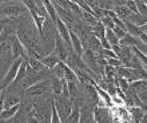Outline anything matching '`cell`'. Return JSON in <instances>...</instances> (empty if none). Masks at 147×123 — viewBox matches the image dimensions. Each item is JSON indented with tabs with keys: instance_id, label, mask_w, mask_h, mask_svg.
Segmentation results:
<instances>
[{
	"instance_id": "cell-14",
	"label": "cell",
	"mask_w": 147,
	"mask_h": 123,
	"mask_svg": "<svg viewBox=\"0 0 147 123\" xmlns=\"http://www.w3.org/2000/svg\"><path fill=\"white\" fill-rule=\"evenodd\" d=\"M39 60L42 62L43 64L46 66L47 68H52L54 66H56L58 64V62H59V58H58V55L55 54L54 51L51 52V54H48V55H43L42 58L39 59Z\"/></svg>"
},
{
	"instance_id": "cell-10",
	"label": "cell",
	"mask_w": 147,
	"mask_h": 123,
	"mask_svg": "<svg viewBox=\"0 0 147 123\" xmlns=\"http://www.w3.org/2000/svg\"><path fill=\"white\" fill-rule=\"evenodd\" d=\"M88 100H86L84 103L80 106V116H79V123H86V122H94L92 118V110L94 107H90ZM95 104V103H94Z\"/></svg>"
},
{
	"instance_id": "cell-3",
	"label": "cell",
	"mask_w": 147,
	"mask_h": 123,
	"mask_svg": "<svg viewBox=\"0 0 147 123\" xmlns=\"http://www.w3.org/2000/svg\"><path fill=\"white\" fill-rule=\"evenodd\" d=\"M52 102H54L55 107H56L60 123L66 122L68 115H70V112H71V108H72V102H71V99L67 98V96H63L62 94H54Z\"/></svg>"
},
{
	"instance_id": "cell-35",
	"label": "cell",
	"mask_w": 147,
	"mask_h": 123,
	"mask_svg": "<svg viewBox=\"0 0 147 123\" xmlns=\"http://www.w3.org/2000/svg\"><path fill=\"white\" fill-rule=\"evenodd\" d=\"M3 1H11V0H3Z\"/></svg>"
},
{
	"instance_id": "cell-9",
	"label": "cell",
	"mask_w": 147,
	"mask_h": 123,
	"mask_svg": "<svg viewBox=\"0 0 147 123\" xmlns=\"http://www.w3.org/2000/svg\"><path fill=\"white\" fill-rule=\"evenodd\" d=\"M48 91H51L50 84L47 83V79L44 78L43 80L38 82V83H35V84L30 86L28 89H26V95H28V96H40V95L47 94Z\"/></svg>"
},
{
	"instance_id": "cell-30",
	"label": "cell",
	"mask_w": 147,
	"mask_h": 123,
	"mask_svg": "<svg viewBox=\"0 0 147 123\" xmlns=\"http://www.w3.org/2000/svg\"><path fill=\"white\" fill-rule=\"evenodd\" d=\"M50 122L51 123H60V119H59L58 111H56V107H55L54 102L51 100V116H50Z\"/></svg>"
},
{
	"instance_id": "cell-18",
	"label": "cell",
	"mask_w": 147,
	"mask_h": 123,
	"mask_svg": "<svg viewBox=\"0 0 147 123\" xmlns=\"http://www.w3.org/2000/svg\"><path fill=\"white\" fill-rule=\"evenodd\" d=\"M80 20L83 22V23H86L87 26H90V27H92V26H95V24L99 22L98 20V18L94 14H90V12L87 11H83L82 9V16H80Z\"/></svg>"
},
{
	"instance_id": "cell-32",
	"label": "cell",
	"mask_w": 147,
	"mask_h": 123,
	"mask_svg": "<svg viewBox=\"0 0 147 123\" xmlns=\"http://www.w3.org/2000/svg\"><path fill=\"white\" fill-rule=\"evenodd\" d=\"M112 31H114V34L116 35V36H118V38L119 39H122L124 36V34H126V31L123 30V28H120V27H118V26H115V24H114V27L111 28Z\"/></svg>"
},
{
	"instance_id": "cell-2",
	"label": "cell",
	"mask_w": 147,
	"mask_h": 123,
	"mask_svg": "<svg viewBox=\"0 0 147 123\" xmlns=\"http://www.w3.org/2000/svg\"><path fill=\"white\" fill-rule=\"evenodd\" d=\"M27 7L23 3L15 4L11 1H3L0 4V20L4 19H18L24 14H27Z\"/></svg>"
},
{
	"instance_id": "cell-8",
	"label": "cell",
	"mask_w": 147,
	"mask_h": 123,
	"mask_svg": "<svg viewBox=\"0 0 147 123\" xmlns=\"http://www.w3.org/2000/svg\"><path fill=\"white\" fill-rule=\"evenodd\" d=\"M54 43H55L54 52L58 55L59 60L64 62L66 60V58H67V55H68V51H70L71 48L67 46L66 43H64V40L59 36L58 32H55V35H54Z\"/></svg>"
},
{
	"instance_id": "cell-21",
	"label": "cell",
	"mask_w": 147,
	"mask_h": 123,
	"mask_svg": "<svg viewBox=\"0 0 147 123\" xmlns=\"http://www.w3.org/2000/svg\"><path fill=\"white\" fill-rule=\"evenodd\" d=\"M87 48H90L91 51H94V52H100L102 51V44H100V40L95 36V35H90L88 38V47Z\"/></svg>"
},
{
	"instance_id": "cell-23",
	"label": "cell",
	"mask_w": 147,
	"mask_h": 123,
	"mask_svg": "<svg viewBox=\"0 0 147 123\" xmlns=\"http://www.w3.org/2000/svg\"><path fill=\"white\" fill-rule=\"evenodd\" d=\"M130 87L134 89L136 92L147 91V82L146 79H136V80L130 82Z\"/></svg>"
},
{
	"instance_id": "cell-29",
	"label": "cell",
	"mask_w": 147,
	"mask_h": 123,
	"mask_svg": "<svg viewBox=\"0 0 147 123\" xmlns=\"http://www.w3.org/2000/svg\"><path fill=\"white\" fill-rule=\"evenodd\" d=\"M131 51H132V54L135 55L136 58L139 59V60L142 62L144 66L147 64V56H146V54H144V52H142L139 48H136V47H134V46H131Z\"/></svg>"
},
{
	"instance_id": "cell-36",
	"label": "cell",
	"mask_w": 147,
	"mask_h": 123,
	"mask_svg": "<svg viewBox=\"0 0 147 123\" xmlns=\"http://www.w3.org/2000/svg\"><path fill=\"white\" fill-rule=\"evenodd\" d=\"M1 3H3V0H0V4H1Z\"/></svg>"
},
{
	"instance_id": "cell-15",
	"label": "cell",
	"mask_w": 147,
	"mask_h": 123,
	"mask_svg": "<svg viewBox=\"0 0 147 123\" xmlns=\"http://www.w3.org/2000/svg\"><path fill=\"white\" fill-rule=\"evenodd\" d=\"M20 110V104H15L12 107L3 108V111L0 112V120H8L11 119L12 116H15Z\"/></svg>"
},
{
	"instance_id": "cell-22",
	"label": "cell",
	"mask_w": 147,
	"mask_h": 123,
	"mask_svg": "<svg viewBox=\"0 0 147 123\" xmlns=\"http://www.w3.org/2000/svg\"><path fill=\"white\" fill-rule=\"evenodd\" d=\"M79 116H80V107L72 103V108H71V112H70V115H68L66 122L79 123Z\"/></svg>"
},
{
	"instance_id": "cell-5",
	"label": "cell",
	"mask_w": 147,
	"mask_h": 123,
	"mask_svg": "<svg viewBox=\"0 0 147 123\" xmlns=\"http://www.w3.org/2000/svg\"><path fill=\"white\" fill-rule=\"evenodd\" d=\"M80 58H82V60L84 62V64L87 66L91 71H94L95 74H98V75H102V76H103V71H102L100 67L98 66L96 58H95V52H94V51H91L90 48H84Z\"/></svg>"
},
{
	"instance_id": "cell-31",
	"label": "cell",
	"mask_w": 147,
	"mask_h": 123,
	"mask_svg": "<svg viewBox=\"0 0 147 123\" xmlns=\"http://www.w3.org/2000/svg\"><path fill=\"white\" fill-rule=\"evenodd\" d=\"M106 64H110L112 67H119L122 66V63L118 58H106Z\"/></svg>"
},
{
	"instance_id": "cell-7",
	"label": "cell",
	"mask_w": 147,
	"mask_h": 123,
	"mask_svg": "<svg viewBox=\"0 0 147 123\" xmlns=\"http://www.w3.org/2000/svg\"><path fill=\"white\" fill-rule=\"evenodd\" d=\"M22 62H23V59L22 58H16L15 60H13V63L11 64V67L8 68L7 74L4 75L0 87H8L9 84L13 83V80H15V78H16V74H18V70H19L20 63H22Z\"/></svg>"
},
{
	"instance_id": "cell-34",
	"label": "cell",
	"mask_w": 147,
	"mask_h": 123,
	"mask_svg": "<svg viewBox=\"0 0 147 123\" xmlns=\"http://www.w3.org/2000/svg\"><path fill=\"white\" fill-rule=\"evenodd\" d=\"M83 1H84L86 4H88L90 7H92L94 4H95V0H83Z\"/></svg>"
},
{
	"instance_id": "cell-28",
	"label": "cell",
	"mask_w": 147,
	"mask_h": 123,
	"mask_svg": "<svg viewBox=\"0 0 147 123\" xmlns=\"http://www.w3.org/2000/svg\"><path fill=\"white\" fill-rule=\"evenodd\" d=\"M67 87H68V94H70V99L78 96L79 94V89H78L76 82H67Z\"/></svg>"
},
{
	"instance_id": "cell-33",
	"label": "cell",
	"mask_w": 147,
	"mask_h": 123,
	"mask_svg": "<svg viewBox=\"0 0 147 123\" xmlns=\"http://www.w3.org/2000/svg\"><path fill=\"white\" fill-rule=\"evenodd\" d=\"M124 5H126V7H127L131 12H138V8H136V4H135V1H134V0H127Z\"/></svg>"
},
{
	"instance_id": "cell-27",
	"label": "cell",
	"mask_w": 147,
	"mask_h": 123,
	"mask_svg": "<svg viewBox=\"0 0 147 123\" xmlns=\"http://www.w3.org/2000/svg\"><path fill=\"white\" fill-rule=\"evenodd\" d=\"M22 99H20L19 96H9L5 94V98H4V108L7 107H12V106H15V104H20Z\"/></svg>"
},
{
	"instance_id": "cell-13",
	"label": "cell",
	"mask_w": 147,
	"mask_h": 123,
	"mask_svg": "<svg viewBox=\"0 0 147 123\" xmlns=\"http://www.w3.org/2000/svg\"><path fill=\"white\" fill-rule=\"evenodd\" d=\"M127 110H128L130 116H131V120H134V122H136V123L142 122L143 116L146 115V108L138 107V106H131V107H127Z\"/></svg>"
},
{
	"instance_id": "cell-25",
	"label": "cell",
	"mask_w": 147,
	"mask_h": 123,
	"mask_svg": "<svg viewBox=\"0 0 147 123\" xmlns=\"http://www.w3.org/2000/svg\"><path fill=\"white\" fill-rule=\"evenodd\" d=\"M26 74H27V60L23 59V62L20 63V67L18 70V74H16V78H15V80H13V83H19L26 76Z\"/></svg>"
},
{
	"instance_id": "cell-16",
	"label": "cell",
	"mask_w": 147,
	"mask_h": 123,
	"mask_svg": "<svg viewBox=\"0 0 147 123\" xmlns=\"http://www.w3.org/2000/svg\"><path fill=\"white\" fill-rule=\"evenodd\" d=\"M124 30H126V32L130 35H132V36H139L142 32H146L144 30H142V27L140 26H135V24H132L131 22H128V20H124Z\"/></svg>"
},
{
	"instance_id": "cell-11",
	"label": "cell",
	"mask_w": 147,
	"mask_h": 123,
	"mask_svg": "<svg viewBox=\"0 0 147 123\" xmlns=\"http://www.w3.org/2000/svg\"><path fill=\"white\" fill-rule=\"evenodd\" d=\"M43 79H44V76H43V75H40V74H38V72H35V74H27V75H26V76L20 80V84H22V89L26 90V89H28L30 86L35 84V83L43 80Z\"/></svg>"
},
{
	"instance_id": "cell-6",
	"label": "cell",
	"mask_w": 147,
	"mask_h": 123,
	"mask_svg": "<svg viewBox=\"0 0 147 123\" xmlns=\"http://www.w3.org/2000/svg\"><path fill=\"white\" fill-rule=\"evenodd\" d=\"M92 118L94 122L96 123H102V122H111L112 116H111V111H110L109 106H99L95 104L92 110Z\"/></svg>"
},
{
	"instance_id": "cell-19",
	"label": "cell",
	"mask_w": 147,
	"mask_h": 123,
	"mask_svg": "<svg viewBox=\"0 0 147 123\" xmlns=\"http://www.w3.org/2000/svg\"><path fill=\"white\" fill-rule=\"evenodd\" d=\"M126 20L131 22V23L135 24V26H143V24H146V18L140 15L139 12H130Z\"/></svg>"
},
{
	"instance_id": "cell-20",
	"label": "cell",
	"mask_w": 147,
	"mask_h": 123,
	"mask_svg": "<svg viewBox=\"0 0 147 123\" xmlns=\"http://www.w3.org/2000/svg\"><path fill=\"white\" fill-rule=\"evenodd\" d=\"M112 11H114V14H115L119 19H122V20H126L127 19V16H128V14H130V9H128L126 5H114L112 7Z\"/></svg>"
},
{
	"instance_id": "cell-12",
	"label": "cell",
	"mask_w": 147,
	"mask_h": 123,
	"mask_svg": "<svg viewBox=\"0 0 147 123\" xmlns=\"http://www.w3.org/2000/svg\"><path fill=\"white\" fill-rule=\"evenodd\" d=\"M68 30H70V28H68ZM70 43H71V50H72L75 54L79 55V56H82V54H83V46H82L79 36H78L72 30H70Z\"/></svg>"
},
{
	"instance_id": "cell-26",
	"label": "cell",
	"mask_w": 147,
	"mask_h": 123,
	"mask_svg": "<svg viewBox=\"0 0 147 123\" xmlns=\"http://www.w3.org/2000/svg\"><path fill=\"white\" fill-rule=\"evenodd\" d=\"M105 38L107 39V42L114 46V44H119V38L114 34V31L111 28H106V32H105Z\"/></svg>"
},
{
	"instance_id": "cell-4",
	"label": "cell",
	"mask_w": 147,
	"mask_h": 123,
	"mask_svg": "<svg viewBox=\"0 0 147 123\" xmlns=\"http://www.w3.org/2000/svg\"><path fill=\"white\" fill-rule=\"evenodd\" d=\"M7 40H8V44H9V52H11L12 58L16 59V58H22L24 60L28 59V55L26 52V48L23 47V44L20 43V40L18 39L16 34H11L7 36Z\"/></svg>"
},
{
	"instance_id": "cell-1",
	"label": "cell",
	"mask_w": 147,
	"mask_h": 123,
	"mask_svg": "<svg viewBox=\"0 0 147 123\" xmlns=\"http://www.w3.org/2000/svg\"><path fill=\"white\" fill-rule=\"evenodd\" d=\"M35 24L30 26V24H20L16 31V36L20 40V43L23 44V47L27 50V54L34 56L36 59H40L44 55L43 47L40 44V42L38 40L36 36V31H35Z\"/></svg>"
},
{
	"instance_id": "cell-17",
	"label": "cell",
	"mask_w": 147,
	"mask_h": 123,
	"mask_svg": "<svg viewBox=\"0 0 147 123\" xmlns=\"http://www.w3.org/2000/svg\"><path fill=\"white\" fill-rule=\"evenodd\" d=\"M63 79L66 82H78V76L75 71L71 67H68L64 62H63Z\"/></svg>"
},
{
	"instance_id": "cell-24",
	"label": "cell",
	"mask_w": 147,
	"mask_h": 123,
	"mask_svg": "<svg viewBox=\"0 0 147 123\" xmlns=\"http://www.w3.org/2000/svg\"><path fill=\"white\" fill-rule=\"evenodd\" d=\"M105 32H106V27L100 23V22H98L95 26H92V27H91V34L95 35L98 39L105 38Z\"/></svg>"
}]
</instances>
